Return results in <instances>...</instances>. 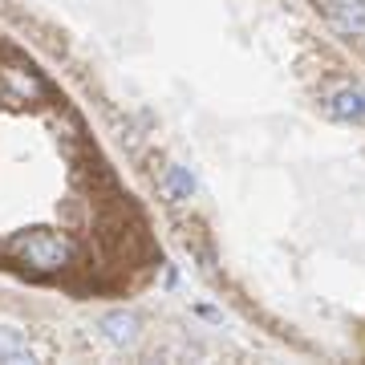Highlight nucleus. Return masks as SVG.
Segmentation results:
<instances>
[{
    "instance_id": "nucleus-1",
    "label": "nucleus",
    "mask_w": 365,
    "mask_h": 365,
    "mask_svg": "<svg viewBox=\"0 0 365 365\" xmlns=\"http://www.w3.org/2000/svg\"><path fill=\"white\" fill-rule=\"evenodd\" d=\"M9 252L37 276H57L73 264V240L57 232H16L9 240Z\"/></svg>"
},
{
    "instance_id": "nucleus-2",
    "label": "nucleus",
    "mask_w": 365,
    "mask_h": 365,
    "mask_svg": "<svg viewBox=\"0 0 365 365\" xmlns=\"http://www.w3.org/2000/svg\"><path fill=\"white\" fill-rule=\"evenodd\" d=\"M0 81H4V90L13 93L16 102H41V98L53 93V86L33 66H4L0 69Z\"/></svg>"
},
{
    "instance_id": "nucleus-3",
    "label": "nucleus",
    "mask_w": 365,
    "mask_h": 365,
    "mask_svg": "<svg viewBox=\"0 0 365 365\" xmlns=\"http://www.w3.org/2000/svg\"><path fill=\"white\" fill-rule=\"evenodd\" d=\"M98 329H102V337L110 341V345H134L138 341V317L126 313V309H118V313H106L102 321H98Z\"/></svg>"
},
{
    "instance_id": "nucleus-4",
    "label": "nucleus",
    "mask_w": 365,
    "mask_h": 365,
    "mask_svg": "<svg viewBox=\"0 0 365 365\" xmlns=\"http://www.w3.org/2000/svg\"><path fill=\"white\" fill-rule=\"evenodd\" d=\"M325 110L333 118H341V122H361L365 118V90H353V86H345V90L329 93L325 98Z\"/></svg>"
},
{
    "instance_id": "nucleus-5",
    "label": "nucleus",
    "mask_w": 365,
    "mask_h": 365,
    "mask_svg": "<svg viewBox=\"0 0 365 365\" xmlns=\"http://www.w3.org/2000/svg\"><path fill=\"white\" fill-rule=\"evenodd\" d=\"M158 191H163L170 203H187V199L195 195V179H191L187 167H167V175L158 179Z\"/></svg>"
},
{
    "instance_id": "nucleus-6",
    "label": "nucleus",
    "mask_w": 365,
    "mask_h": 365,
    "mask_svg": "<svg viewBox=\"0 0 365 365\" xmlns=\"http://www.w3.org/2000/svg\"><path fill=\"white\" fill-rule=\"evenodd\" d=\"M0 361H33V349L16 329H0Z\"/></svg>"
},
{
    "instance_id": "nucleus-7",
    "label": "nucleus",
    "mask_w": 365,
    "mask_h": 365,
    "mask_svg": "<svg viewBox=\"0 0 365 365\" xmlns=\"http://www.w3.org/2000/svg\"><path fill=\"white\" fill-rule=\"evenodd\" d=\"M329 13L337 16L341 25L365 29V4H361V0H337V4H329Z\"/></svg>"
}]
</instances>
